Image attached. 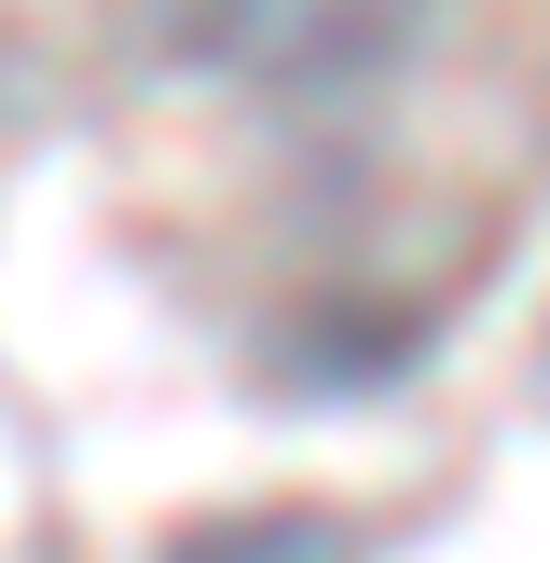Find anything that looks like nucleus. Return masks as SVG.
Returning a JSON list of instances; mask_svg holds the SVG:
<instances>
[{
    "mask_svg": "<svg viewBox=\"0 0 550 563\" xmlns=\"http://www.w3.org/2000/svg\"><path fill=\"white\" fill-rule=\"evenodd\" d=\"M440 0H179V55L275 110H330V97H372L427 55Z\"/></svg>",
    "mask_w": 550,
    "mask_h": 563,
    "instance_id": "obj_1",
    "label": "nucleus"
},
{
    "mask_svg": "<svg viewBox=\"0 0 550 563\" xmlns=\"http://www.w3.org/2000/svg\"><path fill=\"white\" fill-rule=\"evenodd\" d=\"M413 344H427V317H385V302H317V317H289V330L262 344V372L289 385V399H358V385H385Z\"/></svg>",
    "mask_w": 550,
    "mask_h": 563,
    "instance_id": "obj_2",
    "label": "nucleus"
},
{
    "mask_svg": "<svg viewBox=\"0 0 550 563\" xmlns=\"http://www.w3.org/2000/svg\"><path fill=\"white\" fill-rule=\"evenodd\" d=\"M165 563H358V522L344 509H220Z\"/></svg>",
    "mask_w": 550,
    "mask_h": 563,
    "instance_id": "obj_3",
    "label": "nucleus"
}]
</instances>
